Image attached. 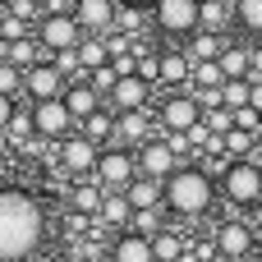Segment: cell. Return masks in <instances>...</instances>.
I'll list each match as a JSON object with an SVG mask.
<instances>
[{
  "mask_svg": "<svg viewBox=\"0 0 262 262\" xmlns=\"http://www.w3.org/2000/svg\"><path fill=\"white\" fill-rule=\"evenodd\" d=\"M41 230V203L18 184H0V262H23L28 253H37Z\"/></svg>",
  "mask_w": 262,
  "mask_h": 262,
  "instance_id": "cell-1",
  "label": "cell"
},
{
  "mask_svg": "<svg viewBox=\"0 0 262 262\" xmlns=\"http://www.w3.org/2000/svg\"><path fill=\"white\" fill-rule=\"evenodd\" d=\"M216 203V180L203 170V166H180L170 180H166V212L180 216V221H193L203 212H212Z\"/></svg>",
  "mask_w": 262,
  "mask_h": 262,
  "instance_id": "cell-2",
  "label": "cell"
},
{
  "mask_svg": "<svg viewBox=\"0 0 262 262\" xmlns=\"http://www.w3.org/2000/svg\"><path fill=\"white\" fill-rule=\"evenodd\" d=\"M221 193L239 207V212H253L262 203V161H230V170L221 175Z\"/></svg>",
  "mask_w": 262,
  "mask_h": 262,
  "instance_id": "cell-3",
  "label": "cell"
},
{
  "mask_svg": "<svg viewBox=\"0 0 262 262\" xmlns=\"http://www.w3.org/2000/svg\"><path fill=\"white\" fill-rule=\"evenodd\" d=\"M198 14H203V0H157L152 9V23L161 37H175V41H189L198 32Z\"/></svg>",
  "mask_w": 262,
  "mask_h": 262,
  "instance_id": "cell-4",
  "label": "cell"
},
{
  "mask_svg": "<svg viewBox=\"0 0 262 262\" xmlns=\"http://www.w3.org/2000/svg\"><path fill=\"white\" fill-rule=\"evenodd\" d=\"M157 124H161L166 134H193V129L203 124L198 97H193V92H166L161 106H157Z\"/></svg>",
  "mask_w": 262,
  "mask_h": 262,
  "instance_id": "cell-5",
  "label": "cell"
},
{
  "mask_svg": "<svg viewBox=\"0 0 262 262\" xmlns=\"http://www.w3.org/2000/svg\"><path fill=\"white\" fill-rule=\"evenodd\" d=\"M92 180H97L106 193H129V184L138 180V157H134L129 147H106Z\"/></svg>",
  "mask_w": 262,
  "mask_h": 262,
  "instance_id": "cell-6",
  "label": "cell"
},
{
  "mask_svg": "<svg viewBox=\"0 0 262 262\" xmlns=\"http://www.w3.org/2000/svg\"><path fill=\"white\" fill-rule=\"evenodd\" d=\"M216 253H221V262H244L258 253V230L244 221V216H235V221H221L216 226Z\"/></svg>",
  "mask_w": 262,
  "mask_h": 262,
  "instance_id": "cell-7",
  "label": "cell"
},
{
  "mask_svg": "<svg viewBox=\"0 0 262 262\" xmlns=\"http://www.w3.org/2000/svg\"><path fill=\"white\" fill-rule=\"evenodd\" d=\"M83 37H88V32L78 28L74 14H41V23H37V41H41V51H51V55H60V51H78Z\"/></svg>",
  "mask_w": 262,
  "mask_h": 262,
  "instance_id": "cell-8",
  "label": "cell"
},
{
  "mask_svg": "<svg viewBox=\"0 0 262 262\" xmlns=\"http://www.w3.org/2000/svg\"><path fill=\"white\" fill-rule=\"evenodd\" d=\"M97 161H101V152H97V143L92 138H83V134H74V138H64L60 147H55V166L64 170V175H97Z\"/></svg>",
  "mask_w": 262,
  "mask_h": 262,
  "instance_id": "cell-9",
  "label": "cell"
},
{
  "mask_svg": "<svg viewBox=\"0 0 262 262\" xmlns=\"http://www.w3.org/2000/svg\"><path fill=\"white\" fill-rule=\"evenodd\" d=\"M134 157H138V175H147V180H157V184H166V180L184 166V161L170 152V143H166V138H147Z\"/></svg>",
  "mask_w": 262,
  "mask_h": 262,
  "instance_id": "cell-10",
  "label": "cell"
},
{
  "mask_svg": "<svg viewBox=\"0 0 262 262\" xmlns=\"http://www.w3.org/2000/svg\"><path fill=\"white\" fill-rule=\"evenodd\" d=\"M74 18L88 37H111L120 23V0H74Z\"/></svg>",
  "mask_w": 262,
  "mask_h": 262,
  "instance_id": "cell-11",
  "label": "cell"
},
{
  "mask_svg": "<svg viewBox=\"0 0 262 262\" xmlns=\"http://www.w3.org/2000/svg\"><path fill=\"white\" fill-rule=\"evenodd\" d=\"M23 92L32 97V106H37V101H60V97L69 92V78H64L51 60H41V64H32V69L23 74Z\"/></svg>",
  "mask_w": 262,
  "mask_h": 262,
  "instance_id": "cell-12",
  "label": "cell"
},
{
  "mask_svg": "<svg viewBox=\"0 0 262 262\" xmlns=\"http://www.w3.org/2000/svg\"><path fill=\"white\" fill-rule=\"evenodd\" d=\"M32 124H37V138H51L55 147H60L64 138H74V134H69V129H74V115H69L64 97H60V101H37V106H32Z\"/></svg>",
  "mask_w": 262,
  "mask_h": 262,
  "instance_id": "cell-13",
  "label": "cell"
},
{
  "mask_svg": "<svg viewBox=\"0 0 262 262\" xmlns=\"http://www.w3.org/2000/svg\"><path fill=\"white\" fill-rule=\"evenodd\" d=\"M64 106H69V115H74V124H83V120H92L97 111H106V97L83 78V83H69V92H64Z\"/></svg>",
  "mask_w": 262,
  "mask_h": 262,
  "instance_id": "cell-14",
  "label": "cell"
},
{
  "mask_svg": "<svg viewBox=\"0 0 262 262\" xmlns=\"http://www.w3.org/2000/svg\"><path fill=\"white\" fill-rule=\"evenodd\" d=\"M216 64H221L226 83H253V51L244 41H226V51H221Z\"/></svg>",
  "mask_w": 262,
  "mask_h": 262,
  "instance_id": "cell-15",
  "label": "cell"
},
{
  "mask_svg": "<svg viewBox=\"0 0 262 262\" xmlns=\"http://www.w3.org/2000/svg\"><path fill=\"white\" fill-rule=\"evenodd\" d=\"M147 134H152V115H147V111H124V115H115V138H120L129 152H138V147L147 143Z\"/></svg>",
  "mask_w": 262,
  "mask_h": 262,
  "instance_id": "cell-16",
  "label": "cell"
},
{
  "mask_svg": "<svg viewBox=\"0 0 262 262\" xmlns=\"http://www.w3.org/2000/svg\"><path fill=\"white\" fill-rule=\"evenodd\" d=\"M147 92H152V83H143L138 74L120 78V88L111 92V106H115V115H124V111H147Z\"/></svg>",
  "mask_w": 262,
  "mask_h": 262,
  "instance_id": "cell-17",
  "label": "cell"
},
{
  "mask_svg": "<svg viewBox=\"0 0 262 262\" xmlns=\"http://www.w3.org/2000/svg\"><path fill=\"white\" fill-rule=\"evenodd\" d=\"M111 262H157V253H152V239H147V235L124 230V235L111 244Z\"/></svg>",
  "mask_w": 262,
  "mask_h": 262,
  "instance_id": "cell-18",
  "label": "cell"
},
{
  "mask_svg": "<svg viewBox=\"0 0 262 262\" xmlns=\"http://www.w3.org/2000/svg\"><path fill=\"white\" fill-rule=\"evenodd\" d=\"M180 51L189 55V64H216V60H221V51H226V41H221V37H212V32H193Z\"/></svg>",
  "mask_w": 262,
  "mask_h": 262,
  "instance_id": "cell-19",
  "label": "cell"
},
{
  "mask_svg": "<svg viewBox=\"0 0 262 262\" xmlns=\"http://www.w3.org/2000/svg\"><path fill=\"white\" fill-rule=\"evenodd\" d=\"M226 23H235V0H203V14H198V32H212L221 37Z\"/></svg>",
  "mask_w": 262,
  "mask_h": 262,
  "instance_id": "cell-20",
  "label": "cell"
},
{
  "mask_svg": "<svg viewBox=\"0 0 262 262\" xmlns=\"http://www.w3.org/2000/svg\"><path fill=\"white\" fill-rule=\"evenodd\" d=\"M129 203H134V212H152V207H166V184H157V180L138 175V180L129 184Z\"/></svg>",
  "mask_w": 262,
  "mask_h": 262,
  "instance_id": "cell-21",
  "label": "cell"
},
{
  "mask_svg": "<svg viewBox=\"0 0 262 262\" xmlns=\"http://www.w3.org/2000/svg\"><path fill=\"white\" fill-rule=\"evenodd\" d=\"M69 203H74V212H78V216H101V203H106V189H101L97 180H83V184H74Z\"/></svg>",
  "mask_w": 262,
  "mask_h": 262,
  "instance_id": "cell-22",
  "label": "cell"
},
{
  "mask_svg": "<svg viewBox=\"0 0 262 262\" xmlns=\"http://www.w3.org/2000/svg\"><path fill=\"white\" fill-rule=\"evenodd\" d=\"M152 253H157V262H184L189 258V239H184L175 226H166V230L152 239Z\"/></svg>",
  "mask_w": 262,
  "mask_h": 262,
  "instance_id": "cell-23",
  "label": "cell"
},
{
  "mask_svg": "<svg viewBox=\"0 0 262 262\" xmlns=\"http://www.w3.org/2000/svg\"><path fill=\"white\" fill-rule=\"evenodd\" d=\"M189 78H193L189 55H184V51H161V83H166V88H184Z\"/></svg>",
  "mask_w": 262,
  "mask_h": 262,
  "instance_id": "cell-24",
  "label": "cell"
},
{
  "mask_svg": "<svg viewBox=\"0 0 262 262\" xmlns=\"http://www.w3.org/2000/svg\"><path fill=\"white\" fill-rule=\"evenodd\" d=\"M97 221H101V226H134V203H129V193H106Z\"/></svg>",
  "mask_w": 262,
  "mask_h": 262,
  "instance_id": "cell-25",
  "label": "cell"
},
{
  "mask_svg": "<svg viewBox=\"0 0 262 262\" xmlns=\"http://www.w3.org/2000/svg\"><path fill=\"white\" fill-rule=\"evenodd\" d=\"M78 60H83L88 74L101 69V64H111V46H106V37H83V41H78Z\"/></svg>",
  "mask_w": 262,
  "mask_h": 262,
  "instance_id": "cell-26",
  "label": "cell"
},
{
  "mask_svg": "<svg viewBox=\"0 0 262 262\" xmlns=\"http://www.w3.org/2000/svg\"><path fill=\"white\" fill-rule=\"evenodd\" d=\"M235 23L249 37H262V0H235Z\"/></svg>",
  "mask_w": 262,
  "mask_h": 262,
  "instance_id": "cell-27",
  "label": "cell"
},
{
  "mask_svg": "<svg viewBox=\"0 0 262 262\" xmlns=\"http://www.w3.org/2000/svg\"><path fill=\"white\" fill-rule=\"evenodd\" d=\"M83 138H92V143H106V138H115V115L111 111H97L92 120H83V129H78Z\"/></svg>",
  "mask_w": 262,
  "mask_h": 262,
  "instance_id": "cell-28",
  "label": "cell"
},
{
  "mask_svg": "<svg viewBox=\"0 0 262 262\" xmlns=\"http://www.w3.org/2000/svg\"><path fill=\"white\" fill-rule=\"evenodd\" d=\"M0 37H5L9 46H14V41H28V37H32V23L18 18L14 9H0Z\"/></svg>",
  "mask_w": 262,
  "mask_h": 262,
  "instance_id": "cell-29",
  "label": "cell"
},
{
  "mask_svg": "<svg viewBox=\"0 0 262 262\" xmlns=\"http://www.w3.org/2000/svg\"><path fill=\"white\" fill-rule=\"evenodd\" d=\"M193 92H212V88H226V74H221V64H193Z\"/></svg>",
  "mask_w": 262,
  "mask_h": 262,
  "instance_id": "cell-30",
  "label": "cell"
},
{
  "mask_svg": "<svg viewBox=\"0 0 262 262\" xmlns=\"http://www.w3.org/2000/svg\"><path fill=\"white\" fill-rule=\"evenodd\" d=\"M88 83H92V88L111 101V92L120 88V69H115V64H101V69H92V74H88Z\"/></svg>",
  "mask_w": 262,
  "mask_h": 262,
  "instance_id": "cell-31",
  "label": "cell"
},
{
  "mask_svg": "<svg viewBox=\"0 0 262 262\" xmlns=\"http://www.w3.org/2000/svg\"><path fill=\"white\" fill-rule=\"evenodd\" d=\"M249 92H253V83H226L221 88V97H226V111H249Z\"/></svg>",
  "mask_w": 262,
  "mask_h": 262,
  "instance_id": "cell-32",
  "label": "cell"
},
{
  "mask_svg": "<svg viewBox=\"0 0 262 262\" xmlns=\"http://www.w3.org/2000/svg\"><path fill=\"white\" fill-rule=\"evenodd\" d=\"M203 124H207V134H212V138H226V134L235 129V111H226V106H221V111H207V115H203Z\"/></svg>",
  "mask_w": 262,
  "mask_h": 262,
  "instance_id": "cell-33",
  "label": "cell"
},
{
  "mask_svg": "<svg viewBox=\"0 0 262 262\" xmlns=\"http://www.w3.org/2000/svg\"><path fill=\"white\" fill-rule=\"evenodd\" d=\"M166 226H161V207H152V212H134V235H147V239H157Z\"/></svg>",
  "mask_w": 262,
  "mask_h": 262,
  "instance_id": "cell-34",
  "label": "cell"
},
{
  "mask_svg": "<svg viewBox=\"0 0 262 262\" xmlns=\"http://www.w3.org/2000/svg\"><path fill=\"white\" fill-rule=\"evenodd\" d=\"M0 97H23V69L18 64H0Z\"/></svg>",
  "mask_w": 262,
  "mask_h": 262,
  "instance_id": "cell-35",
  "label": "cell"
},
{
  "mask_svg": "<svg viewBox=\"0 0 262 262\" xmlns=\"http://www.w3.org/2000/svg\"><path fill=\"white\" fill-rule=\"evenodd\" d=\"M120 28H124L129 37H138V28H143V14H138V9H120Z\"/></svg>",
  "mask_w": 262,
  "mask_h": 262,
  "instance_id": "cell-36",
  "label": "cell"
},
{
  "mask_svg": "<svg viewBox=\"0 0 262 262\" xmlns=\"http://www.w3.org/2000/svg\"><path fill=\"white\" fill-rule=\"evenodd\" d=\"M14 111H18V101H14V97H0V134L9 129V120H14Z\"/></svg>",
  "mask_w": 262,
  "mask_h": 262,
  "instance_id": "cell-37",
  "label": "cell"
},
{
  "mask_svg": "<svg viewBox=\"0 0 262 262\" xmlns=\"http://www.w3.org/2000/svg\"><path fill=\"white\" fill-rule=\"evenodd\" d=\"M166 143H170V152H175V157H184V152L193 147V143H189V134H166Z\"/></svg>",
  "mask_w": 262,
  "mask_h": 262,
  "instance_id": "cell-38",
  "label": "cell"
},
{
  "mask_svg": "<svg viewBox=\"0 0 262 262\" xmlns=\"http://www.w3.org/2000/svg\"><path fill=\"white\" fill-rule=\"evenodd\" d=\"M249 111L262 115V83H253V92H249Z\"/></svg>",
  "mask_w": 262,
  "mask_h": 262,
  "instance_id": "cell-39",
  "label": "cell"
},
{
  "mask_svg": "<svg viewBox=\"0 0 262 262\" xmlns=\"http://www.w3.org/2000/svg\"><path fill=\"white\" fill-rule=\"evenodd\" d=\"M120 9H138L143 14V9H157V0H120Z\"/></svg>",
  "mask_w": 262,
  "mask_h": 262,
  "instance_id": "cell-40",
  "label": "cell"
},
{
  "mask_svg": "<svg viewBox=\"0 0 262 262\" xmlns=\"http://www.w3.org/2000/svg\"><path fill=\"white\" fill-rule=\"evenodd\" d=\"M244 221H249V226H253V230H258V235H262V203H258V207H253V212H244Z\"/></svg>",
  "mask_w": 262,
  "mask_h": 262,
  "instance_id": "cell-41",
  "label": "cell"
},
{
  "mask_svg": "<svg viewBox=\"0 0 262 262\" xmlns=\"http://www.w3.org/2000/svg\"><path fill=\"white\" fill-rule=\"evenodd\" d=\"M253 83H262V46H253Z\"/></svg>",
  "mask_w": 262,
  "mask_h": 262,
  "instance_id": "cell-42",
  "label": "cell"
},
{
  "mask_svg": "<svg viewBox=\"0 0 262 262\" xmlns=\"http://www.w3.org/2000/svg\"><path fill=\"white\" fill-rule=\"evenodd\" d=\"M0 157H9V134H0Z\"/></svg>",
  "mask_w": 262,
  "mask_h": 262,
  "instance_id": "cell-43",
  "label": "cell"
},
{
  "mask_svg": "<svg viewBox=\"0 0 262 262\" xmlns=\"http://www.w3.org/2000/svg\"><path fill=\"white\" fill-rule=\"evenodd\" d=\"M28 5H37V9H41V14H46V5H51V0H28Z\"/></svg>",
  "mask_w": 262,
  "mask_h": 262,
  "instance_id": "cell-44",
  "label": "cell"
},
{
  "mask_svg": "<svg viewBox=\"0 0 262 262\" xmlns=\"http://www.w3.org/2000/svg\"><path fill=\"white\" fill-rule=\"evenodd\" d=\"M14 5H18V0H0V9H14Z\"/></svg>",
  "mask_w": 262,
  "mask_h": 262,
  "instance_id": "cell-45",
  "label": "cell"
},
{
  "mask_svg": "<svg viewBox=\"0 0 262 262\" xmlns=\"http://www.w3.org/2000/svg\"><path fill=\"white\" fill-rule=\"evenodd\" d=\"M244 262H262V258H258V253H253V258H244Z\"/></svg>",
  "mask_w": 262,
  "mask_h": 262,
  "instance_id": "cell-46",
  "label": "cell"
},
{
  "mask_svg": "<svg viewBox=\"0 0 262 262\" xmlns=\"http://www.w3.org/2000/svg\"><path fill=\"white\" fill-rule=\"evenodd\" d=\"M258 258H262V235H258Z\"/></svg>",
  "mask_w": 262,
  "mask_h": 262,
  "instance_id": "cell-47",
  "label": "cell"
}]
</instances>
